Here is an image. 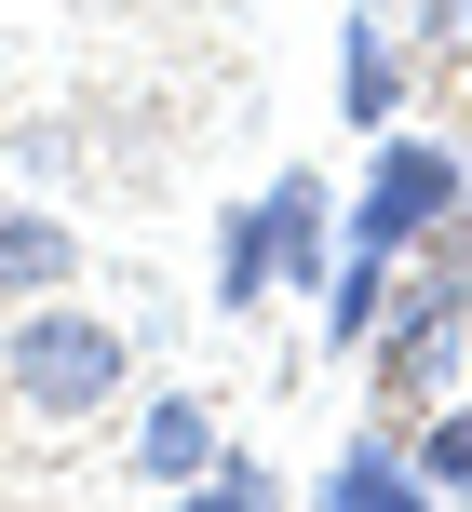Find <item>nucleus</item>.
I'll return each instance as SVG.
<instances>
[{"mask_svg": "<svg viewBox=\"0 0 472 512\" xmlns=\"http://www.w3.org/2000/svg\"><path fill=\"white\" fill-rule=\"evenodd\" d=\"M0 378H14V405H27V418H95V405H122L135 337H122V324H95V310H68V297H41L14 337H0Z\"/></svg>", "mask_w": 472, "mask_h": 512, "instance_id": "nucleus-1", "label": "nucleus"}, {"mask_svg": "<svg viewBox=\"0 0 472 512\" xmlns=\"http://www.w3.org/2000/svg\"><path fill=\"white\" fill-rule=\"evenodd\" d=\"M365 14H378V0H365Z\"/></svg>", "mask_w": 472, "mask_h": 512, "instance_id": "nucleus-15", "label": "nucleus"}, {"mask_svg": "<svg viewBox=\"0 0 472 512\" xmlns=\"http://www.w3.org/2000/svg\"><path fill=\"white\" fill-rule=\"evenodd\" d=\"M405 81H419L405 27L351 14V41H338V122H351V135H392V122H405Z\"/></svg>", "mask_w": 472, "mask_h": 512, "instance_id": "nucleus-5", "label": "nucleus"}, {"mask_svg": "<svg viewBox=\"0 0 472 512\" xmlns=\"http://www.w3.org/2000/svg\"><path fill=\"white\" fill-rule=\"evenodd\" d=\"M311 512H432V486H419V459H405V445H338V472H324L311 486Z\"/></svg>", "mask_w": 472, "mask_h": 512, "instance_id": "nucleus-8", "label": "nucleus"}, {"mask_svg": "<svg viewBox=\"0 0 472 512\" xmlns=\"http://www.w3.org/2000/svg\"><path fill=\"white\" fill-rule=\"evenodd\" d=\"M392 256H351L338 243V270H324V351H365V337H378V310H392Z\"/></svg>", "mask_w": 472, "mask_h": 512, "instance_id": "nucleus-9", "label": "nucleus"}, {"mask_svg": "<svg viewBox=\"0 0 472 512\" xmlns=\"http://www.w3.org/2000/svg\"><path fill=\"white\" fill-rule=\"evenodd\" d=\"M405 41L432 68H472V0H405Z\"/></svg>", "mask_w": 472, "mask_h": 512, "instance_id": "nucleus-13", "label": "nucleus"}, {"mask_svg": "<svg viewBox=\"0 0 472 512\" xmlns=\"http://www.w3.org/2000/svg\"><path fill=\"white\" fill-rule=\"evenodd\" d=\"M472 203V162L446 149V135H378V162H365V216H351V256H392V270H405V256H419L432 230H446V216Z\"/></svg>", "mask_w": 472, "mask_h": 512, "instance_id": "nucleus-2", "label": "nucleus"}, {"mask_svg": "<svg viewBox=\"0 0 472 512\" xmlns=\"http://www.w3.org/2000/svg\"><path fill=\"white\" fill-rule=\"evenodd\" d=\"M243 216H257V270L270 283H324L338 270V189L324 176H270Z\"/></svg>", "mask_w": 472, "mask_h": 512, "instance_id": "nucleus-4", "label": "nucleus"}, {"mask_svg": "<svg viewBox=\"0 0 472 512\" xmlns=\"http://www.w3.org/2000/svg\"><path fill=\"white\" fill-rule=\"evenodd\" d=\"M162 512H284V486H270L257 459H216L203 486H176V499H162Z\"/></svg>", "mask_w": 472, "mask_h": 512, "instance_id": "nucleus-11", "label": "nucleus"}, {"mask_svg": "<svg viewBox=\"0 0 472 512\" xmlns=\"http://www.w3.org/2000/svg\"><path fill=\"white\" fill-rule=\"evenodd\" d=\"M419 256H432V270H446V283H459V297H472V203H459V216H446V230H432Z\"/></svg>", "mask_w": 472, "mask_h": 512, "instance_id": "nucleus-14", "label": "nucleus"}, {"mask_svg": "<svg viewBox=\"0 0 472 512\" xmlns=\"http://www.w3.org/2000/svg\"><path fill=\"white\" fill-rule=\"evenodd\" d=\"M216 459H230V445H216V405H203V391H149V418H135V472L176 499V486H203Z\"/></svg>", "mask_w": 472, "mask_h": 512, "instance_id": "nucleus-6", "label": "nucleus"}, {"mask_svg": "<svg viewBox=\"0 0 472 512\" xmlns=\"http://www.w3.org/2000/svg\"><path fill=\"white\" fill-rule=\"evenodd\" d=\"M459 324H472V297H459L446 270L392 283V310H378V337H365L378 391H392V405H432V391H446V364H459Z\"/></svg>", "mask_w": 472, "mask_h": 512, "instance_id": "nucleus-3", "label": "nucleus"}, {"mask_svg": "<svg viewBox=\"0 0 472 512\" xmlns=\"http://www.w3.org/2000/svg\"><path fill=\"white\" fill-rule=\"evenodd\" d=\"M68 270H81V230H68V216H41V203H0V310H41V297H68Z\"/></svg>", "mask_w": 472, "mask_h": 512, "instance_id": "nucleus-7", "label": "nucleus"}, {"mask_svg": "<svg viewBox=\"0 0 472 512\" xmlns=\"http://www.w3.org/2000/svg\"><path fill=\"white\" fill-rule=\"evenodd\" d=\"M270 297V270H257V216L230 203V230H216V310H257Z\"/></svg>", "mask_w": 472, "mask_h": 512, "instance_id": "nucleus-12", "label": "nucleus"}, {"mask_svg": "<svg viewBox=\"0 0 472 512\" xmlns=\"http://www.w3.org/2000/svg\"><path fill=\"white\" fill-rule=\"evenodd\" d=\"M419 486H446V499L472 512V405H432V418H419Z\"/></svg>", "mask_w": 472, "mask_h": 512, "instance_id": "nucleus-10", "label": "nucleus"}]
</instances>
